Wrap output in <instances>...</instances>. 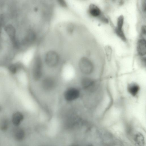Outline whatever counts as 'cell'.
<instances>
[{
  "label": "cell",
  "mask_w": 146,
  "mask_h": 146,
  "mask_svg": "<svg viewBox=\"0 0 146 146\" xmlns=\"http://www.w3.org/2000/svg\"><path fill=\"white\" fill-rule=\"evenodd\" d=\"M74 29V27L72 24H70L68 26L67 30L68 32L71 33L73 32Z\"/></svg>",
  "instance_id": "20"
},
{
  "label": "cell",
  "mask_w": 146,
  "mask_h": 146,
  "mask_svg": "<svg viewBox=\"0 0 146 146\" xmlns=\"http://www.w3.org/2000/svg\"><path fill=\"white\" fill-rule=\"evenodd\" d=\"M25 130L21 128H18L15 129L13 132V136L17 141H22L25 137Z\"/></svg>",
  "instance_id": "9"
},
{
  "label": "cell",
  "mask_w": 146,
  "mask_h": 146,
  "mask_svg": "<svg viewBox=\"0 0 146 146\" xmlns=\"http://www.w3.org/2000/svg\"><path fill=\"white\" fill-rule=\"evenodd\" d=\"M105 53L108 59L110 60L111 58L112 54V49L109 45H106L104 48Z\"/></svg>",
  "instance_id": "18"
},
{
  "label": "cell",
  "mask_w": 146,
  "mask_h": 146,
  "mask_svg": "<svg viewBox=\"0 0 146 146\" xmlns=\"http://www.w3.org/2000/svg\"><path fill=\"white\" fill-rule=\"evenodd\" d=\"M2 29V27H1V25L0 23V34L1 33V30Z\"/></svg>",
  "instance_id": "24"
},
{
  "label": "cell",
  "mask_w": 146,
  "mask_h": 146,
  "mask_svg": "<svg viewBox=\"0 0 146 146\" xmlns=\"http://www.w3.org/2000/svg\"><path fill=\"white\" fill-rule=\"evenodd\" d=\"M56 85L55 79L51 76H47L44 78L41 83L42 88L47 91H51L55 88Z\"/></svg>",
  "instance_id": "5"
},
{
  "label": "cell",
  "mask_w": 146,
  "mask_h": 146,
  "mask_svg": "<svg viewBox=\"0 0 146 146\" xmlns=\"http://www.w3.org/2000/svg\"><path fill=\"white\" fill-rule=\"evenodd\" d=\"M142 8L143 12H145L146 10V1L144 0L142 3Z\"/></svg>",
  "instance_id": "21"
},
{
  "label": "cell",
  "mask_w": 146,
  "mask_h": 146,
  "mask_svg": "<svg viewBox=\"0 0 146 146\" xmlns=\"http://www.w3.org/2000/svg\"><path fill=\"white\" fill-rule=\"evenodd\" d=\"M36 38V35L35 32L32 30L29 29L25 37V41L27 43H32L35 40Z\"/></svg>",
  "instance_id": "10"
},
{
  "label": "cell",
  "mask_w": 146,
  "mask_h": 146,
  "mask_svg": "<svg viewBox=\"0 0 146 146\" xmlns=\"http://www.w3.org/2000/svg\"><path fill=\"white\" fill-rule=\"evenodd\" d=\"M88 11L90 14L94 17L99 16L101 14V11L100 9L96 5L93 4H91L89 5Z\"/></svg>",
  "instance_id": "11"
},
{
  "label": "cell",
  "mask_w": 146,
  "mask_h": 146,
  "mask_svg": "<svg viewBox=\"0 0 146 146\" xmlns=\"http://www.w3.org/2000/svg\"><path fill=\"white\" fill-rule=\"evenodd\" d=\"M5 29L11 39L13 45L17 47L18 46V43L16 38V31L15 28L12 25L8 24L5 27Z\"/></svg>",
  "instance_id": "6"
},
{
  "label": "cell",
  "mask_w": 146,
  "mask_h": 146,
  "mask_svg": "<svg viewBox=\"0 0 146 146\" xmlns=\"http://www.w3.org/2000/svg\"><path fill=\"white\" fill-rule=\"evenodd\" d=\"M71 146H79V145H71Z\"/></svg>",
  "instance_id": "26"
},
{
  "label": "cell",
  "mask_w": 146,
  "mask_h": 146,
  "mask_svg": "<svg viewBox=\"0 0 146 146\" xmlns=\"http://www.w3.org/2000/svg\"><path fill=\"white\" fill-rule=\"evenodd\" d=\"M139 86L134 83H131L127 87V90L129 94L133 96H136L138 93L139 90Z\"/></svg>",
  "instance_id": "12"
},
{
  "label": "cell",
  "mask_w": 146,
  "mask_h": 146,
  "mask_svg": "<svg viewBox=\"0 0 146 146\" xmlns=\"http://www.w3.org/2000/svg\"><path fill=\"white\" fill-rule=\"evenodd\" d=\"M92 81L87 78H83L81 81V84L82 87L86 90L89 89L92 86Z\"/></svg>",
  "instance_id": "13"
},
{
  "label": "cell",
  "mask_w": 146,
  "mask_h": 146,
  "mask_svg": "<svg viewBox=\"0 0 146 146\" xmlns=\"http://www.w3.org/2000/svg\"><path fill=\"white\" fill-rule=\"evenodd\" d=\"M146 27L145 26L143 25L141 27V32L144 35L146 34Z\"/></svg>",
  "instance_id": "22"
},
{
  "label": "cell",
  "mask_w": 146,
  "mask_h": 146,
  "mask_svg": "<svg viewBox=\"0 0 146 146\" xmlns=\"http://www.w3.org/2000/svg\"><path fill=\"white\" fill-rule=\"evenodd\" d=\"M24 118V115L22 113L19 111H16L12 115L11 118L12 122L13 125L18 127L23 120Z\"/></svg>",
  "instance_id": "7"
},
{
  "label": "cell",
  "mask_w": 146,
  "mask_h": 146,
  "mask_svg": "<svg viewBox=\"0 0 146 146\" xmlns=\"http://www.w3.org/2000/svg\"><path fill=\"white\" fill-rule=\"evenodd\" d=\"M1 110H2V108H1V106H0V114L1 112Z\"/></svg>",
  "instance_id": "25"
},
{
  "label": "cell",
  "mask_w": 146,
  "mask_h": 146,
  "mask_svg": "<svg viewBox=\"0 0 146 146\" xmlns=\"http://www.w3.org/2000/svg\"><path fill=\"white\" fill-rule=\"evenodd\" d=\"M115 32L117 35L122 40L125 42L126 41V38L123 29H119L115 28Z\"/></svg>",
  "instance_id": "17"
},
{
  "label": "cell",
  "mask_w": 146,
  "mask_h": 146,
  "mask_svg": "<svg viewBox=\"0 0 146 146\" xmlns=\"http://www.w3.org/2000/svg\"><path fill=\"white\" fill-rule=\"evenodd\" d=\"M78 66L80 71L83 74L90 73L93 69V65L90 60L88 58L84 57L82 58L78 62Z\"/></svg>",
  "instance_id": "4"
},
{
  "label": "cell",
  "mask_w": 146,
  "mask_h": 146,
  "mask_svg": "<svg viewBox=\"0 0 146 146\" xmlns=\"http://www.w3.org/2000/svg\"><path fill=\"white\" fill-rule=\"evenodd\" d=\"M60 60L59 56L56 52L50 50L45 54L44 61L46 64L49 67L53 68L58 64Z\"/></svg>",
  "instance_id": "2"
},
{
  "label": "cell",
  "mask_w": 146,
  "mask_h": 146,
  "mask_svg": "<svg viewBox=\"0 0 146 146\" xmlns=\"http://www.w3.org/2000/svg\"><path fill=\"white\" fill-rule=\"evenodd\" d=\"M59 3L63 7H66V4L65 2L63 1L60 0L58 1Z\"/></svg>",
  "instance_id": "23"
},
{
  "label": "cell",
  "mask_w": 146,
  "mask_h": 146,
  "mask_svg": "<svg viewBox=\"0 0 146 146\" xmlns=\"http://www.w3.org/2000/svg\"><path fill=\"white\" fill-rule=\"evenodd\" d=\"M9 126V122L6 118H2L0 121V129L2 131H6Z\"/></svg>",
  "instance_id": "14"
},
{
  "label": "cell",
  "mask_w": 146,
  "mask_h": 146,
  "mask_svg": "<svg viewBox=\"0 0 146 146\" xmlns=\"http://www.w3.org/2000/svg\"><path fill=\"white\" fill-rule=\"evenodd\" d=\"M21 68V66L19 64H13L9 66L8 70L11 74H15L18 72Z\"/></svg>",
  "instance_id": "15"
},
{
  "label": "cell",
  "mask_w": 146,
  "mask_h": 146,
  "mask_svg": "<svg viewBox=\"0 0 146 146\" xmlns=\"http://www.w3.org/2000/svg\"><path fill=\"white\" fill-rule=\"evenodd\" d=\"M80 94V91L78 88L74 87H70L65 90L63 96L66 101L71 102L77 99L79 97Z\"/></svg>",
  "instance_id": "3"
},
{
  "label": "cell",
  "mask_w": 146,
  "mask_h": 146,
  "mask_svg": "<svg viewBox=\"0 0 146 146\" xmlns=\"http://www.w3.org/2000/svg\"><path fill=\"white\" fill-rule=\"evenodd\" d=\"M88 146H92V145H88Z\"/></svg>",
  "instance_id": "27"
},
{
  "label": "cell",
  "mask_w": 146,
  "mask_h": 146,
  "mask_svg": "<svg viewBox=\"0 0 146 146\" xmlns=\"http://www.w3.org/2000/svg\"><path fill=\"white\" fill-rule=\"evenodd\" d=\"M135 141L136 143L140 146H143L145 144L144 137L140 133H137L135 135Z\"/></svg>",
  "instance_id": "16"
},
{
  "label": "cell",
  "mask_w": 146,
  "mask_h": 146,
  "mask_svg": "<svg viewBox=\"0 0 146 146\" xmlns=\"http://www.w3.org/2000/svg\"><path fill=\"white\" fill-rule=\"evenodd\" d=\"M137 51L139 54L141 56H143L146 54V41L144 39L139 40L137 44Z\"/></svg>",
  "instance_id": "8"
},
{
  "label": "cell",
  "mask_w": 146,
  "mask_h": 146,
  "mask_svg": "<svg viewBox=\"0 0 146 146\" xmlns=\"http://www.w3.org/2000/svg\"><path fill=\"white\" fill-rule=\"evenodd\" d=\"M43 74L42 61L40 57L37 56L35 59L32 70V77L34 80L37 81L40 80Z\"/></svg>",
  "instance_id": "1"
},
{
  "label": "cell",
  "mask_w": 146,
  "mask_h": 146,
  "mask_svg": "<svg viewBox=\"0 0 146 146\" xmlns=\"http://www.w3.org/2000/svg\"><path fill=\"white\" fill-rule=\"evenodd\" d=\"M124 21V18L123 15H121L117 18V26L116 28L118 29H123Z\"/></svg>",
  "instance_id": "19"
}]
</instances>
